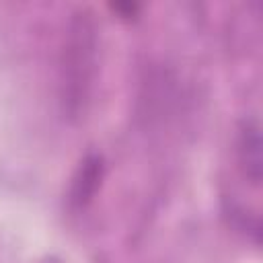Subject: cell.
<instances>
[{"mask_svg": "<svg viewBox=\"0 0 263 263\" xmlns=\"http://www.w3.org/2000/svg\"><path fill=\"white\" fill-rule=\"evenodd\" d=\"M240 166L253 185L261 183V127L255 117L245 119L238 134Z\"/></svg>", "mask_w": 263, "mask_h": 263, "instance_id": "6da1fadb", "label": "cell"}, {"mask_svg": "<svg viewBox=\"0 0 263 263\" xmlns=\"http://www.w3.org/2000/svg\"><path fill=\"white\" fill-rule=\"evenodd\" d=\"M101 171H103V164H101L99 156H90L82 162L80 177L74 181V189H72V199L78 205L86 203L92 197V193H95V189L101 181Z\"/></svg>", "mask_w": 263, "mask_h": 263, "instance_id": "7a4b0ae2", "label": "cell"}]
</instances>
